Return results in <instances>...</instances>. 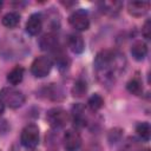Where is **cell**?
<instances>
[{
	"label": "cell",
	"mask_w": 151,
	"mask_h": 151,
	"mask_svg": "<svg viewBox=\"0 0 151 151\" xmlns=\"http://www.w3.org/2000/svg\"><path fill=\"white\" fill-rule=\"evenodd\" d=\"M93 64L98 80L103 85H112L114 77L125 68L126 60L118 52L103 50L96 55Z\"/></svg>",
	"instance_id": "obj_1"
},
{
	"label": "cell",
	"mask_w": 151,
	"mask_h": 151,
	"mask_svg": "<svg viewBox=\"0 0 151 151\" xmlns=\"http://www.w3.org/2000/svg\"><path fill=\"white\" fill-rule=\"evenodd\" d=\"M0 98L4 101V104L11 109H18L24 105L25 103V96L24 93L15 88L14 86H6L1 88L0 91Z\"/></svg>",
	"instance_id": "obj_2"
},
{
	"label": "cell",
	"mask_w": 151,
	"mask_h": 151,
	"mask_svg": "<svg viewBox=\"0 0 151 151\" xmlns=\"http://www.w3.org/2000/svg\"><path fill=\"white\" fill-rule=\"evenodd\" d=\"M20 142L26 149H34L39 144V127L35 124L26 125L21 131Z\"/></svg>",
	"instance_id": "obj_3"
},
{
	"label": "cell",
	"mask_w": 151,
	"mask_h": 151,
	"mask_svg": "<svg viewBox=\"0 0 151 151\" xmlns=\"http://www.w3.org/2000/svg\"><path fill=\"white\" fill-rule=\"evenodd\" d=\"M52 66H53V63L51 58L47 55H41V57L35 58L34 61L32 63L31 72L37 78H44L51 72Z\"/></svg>",
	"instance_id": "obj_4"
},
{
	"label": "cell",
	"mask_w": 151,
	"mask_h": 151,
	"mask_svg": "<svg viewBox=\"0 0 151 151\" xmlns=\"http://www.w3.org/2000/svg\"><path fill=\"white\" fill-rule=\"evenodd\" d=\"M46 119H47V123L52 127L60 129L66 125V123L68 120V114L61 107H53V109L48 110V112L46 114Z\"/></svg>",
	"instance_id": "obj_5"
},
{
	"label": "cell",
	"mask_w": 151,
	"mask_h": 151,
	"mask_svg": "<svg viewBox=\"0 0 151 151\" xmlns=\"http://www.w3.org/2000/svg\"><path fill=\"white\" fill-rule=\"evenodd\" d=\"M70 25L76 31H86L90 27V18L85 9H77L68 17Z\"/></svg>",
	"instance_id": "obj_6"
},
{
	"label": "cell",
	"mask_w": 151,
	"mask_h": 151,
	"mask_svg": "<svg viewBox=\"0 0 151 151\" xmlns=\"http://www.w3.org/2000/svg\"><path fill=\"white\" fill-rule=\"evenodd\" d=\"M63 142L66 151H78L81 145V137L76 130H67L64 134Z\"/></svg>",
	"instance_id": "obj_7"
},
{
	"label": "cell",
	"mask_w": 151,
	"mask_h": 151,
	"mask_svg": "<svg viewBox=\"0 0 151 151\" xmlns=\"http://www.w3.org/2000/svg\"><path fill=\"white\" fill-rule=\"evenodd\" d=\"M26 32L31 35H37L42 28V15L40 13H33L26 21Z\"/></svg>",
	"instance_id": "obj_8"
},
{
	"label": "cell",
	"mask_w": 151,
	"mask_h": 151,
	"mask_svg": "<svg viewBox=\"0 0 151 151\" xmlns=\"http://www.w3.org/2000/svg\"><path fill=\"white\" fill-rule=\"evenodd\" d=\"M150 8L149 1H130L127 4V11L133 17H142L144 15Z\"/></svg>",
	"instance_id": "obj_9"
},
{
	"label": "cell",
	"mask_w": 151,
	"mask_h": 151,
	"mask_svg": "<svg viewBox=\"0 0 151 151\" xmlns=\"http://www.w3.org/2000/svg\"><path fill=\"white\" fill-rule=\"evenodd\" d=\"M67 44H68V47L70 50L76 53V54H79L84 51L85 48V42H84V39L80 34L78 33H72L68 35L67 38Z\"/></svg>",
	"instance_id": "obj_10"
},
{
	"label": "cell",
	"mask_w": 151,
	"mask_h": 151,
	"mask_svg": "<svg viewBox=\"0 0 151 151\" xmlns=\"http://www.w3.org/2000/svg\"><path fill=\"white\" fill-rule=\"evenodd\" d=\"M39 45H40V48L44 51H53L58 47V38L52 32L46 33L40 38Z\"/></svg>",
	"instance_id": "obj_11"
},
{
	"label": "cell",
	"mask_w": 151,
	"mask_h": 151,
	"mask_svg": "<svg viewBox=\"0 0 151 151\" xmlns=\"http://www.w3.org/2000/svg\"><path fill=\"white\" fill-rule=\"evenodd\" d=\"M131 54L136 60H143L147 54V46L144 41L138 40L131 46Z\"/></svg>",
	"instance_id": "obj_12"
},
{
	"label": "cell",
	"mask_w": 151,
	"mask_h": 151,
	"mask_svg": "<svg viewBox=\"0 0 151 151\" xmlns=\"http://www.w3.org/2000/svg\"><path fill=\"white\" fill-rule=\"evenodd\" d=\"M123 4L120 1H103L100 2L101 11L107 15H116L122 9Z\"/></svg>",
	"instance_id": "obj_13"
},
{
	"label": "cell",
	"mask_w": 151,
	"mask_h": 151,
	"mask_svg": "<svg viewBox=\"0 0 151 151\" xmlns=\"http://www.w3.org/2000/svg\"><path fill=\"white\" fill-rule=\"evenodd\" d=\"M24 78V68L21 66H15L7 74V80L11 85H18L22 81Z\"/></svg>",
	"instance_id": "obj_14"
},
{
	"label": "cell",
	"mask_w": 151,
	"mask_h": 151,
	"mask_svg": "<svg viewBox=\"0 0 151 151\" xmlns=\"http://www.w3.org/2000/svg\"><path fill=\"white\" fill-rule=\"evenodd\" d=\"M19 21H20V15H19V13H17V12H8V13H6V14L4 15V18H2V24H4V26H6V27H8V28L15 27V26L19 24Z\"/></svg>",
	"instance_id": "obj_15"
},
{
	"label": "cell",
	"mask_w": 151,
	"mask_h": 151,
	"mask_svg": "<svg viewBox=\"0 0 151 151\" xmlns=\"http://www.w3.org/2000/svg\"><path fill=\"white\" fill-rule=\"evenodd\" d=\"M136 132L138 134V137L144 140V142H147L150 139V134H151V127H150V124L146 123V122H143V123H139L137 126H136Z\"/></svg>",
	"instance_id": "obj_16"
},
{
	"label": "cell",
	"mask_w": 151,
	"mask_h": 151,
	"mask_svg": "<svg viewBox=\"0 0 151 151\" xmlns=\"http://www.w3.org/2000/svg\"><path fill=\"white\" fill-rule=\"evenodd\" d=\"M126 88L127 91L131 93V94H134V96H140L142 92H143V85L140 83V80L138 78H133L131 79L127 85H126Z\"/></svg>",
	"instance_id": "obj_17"
},
{
	"label": "cell",
	"mask_w": 151,
	"mask_h": 151,
	"mask_svg": "<svg viewBox=\"0 0 151 151\" xmlns=\"http://www.w3.org/2000/svg\"><path fill=\"white\" fill-rule=\"evenodd\" d=\"M86 91H87V84L83 79H78L72 87V94L74 97H83L86 93Z\"/></svg>",
	"instance_id": "obj_18"
},
{
	"label": "cell",
	"mask_w": 151,
	"mask_h": 151,
	"mask_svg": "<svg viewBox=\"0 0 151 151\" xmlns=\"http://www.w3.org/2000/svg\"><path fill=\"white\" fill-rule=\"evenodd\" d=\"M87 104H88V107H90L92 111H97V110H99V109L103 107V105H104V99H103V97H101L100 94L94 93V94H92V96L88 98Z\"/></svg>",
	"instance_id": "obj_19"
},
{
	"label": "cell",
	"mask_w": 151,
	"mask_h": 151,
	"mask_svg": "<svg viewBox=\"0 0 151 151\" xmlns=\"http://www.w3.org/2000/svg\"><path fill=\"white\" fill-rule=\"evenodd\" d=\"M120 151H142V149H140L139 143L134 138H132V139H129L124 144V146L122 147Z\"/></svg>",
	"instance_id": "obj_20"
},
{
	"label": "cell",
	"mask_w": 151,
	"mask_h": 151,
	"mask_svg": "<svg viewBox=\"0 0 151 151\" xmlns=\"http://www.w3.org/2000/svg\"><path fill=\"white\" fill-rule=\"evenodd\" d=\"M142 34L145 39H150V37H151V20L150 19H147L145 21V24L142 28Z\"/></svg>",
	"instance_id": "obj_21"
},
{
	"label": "cell",
	"mask_w": 151,
	"mask_h": 151,
	"mask_svg": "<svg viewBox=\"0 0 151 151\" xmlns=\"http://www.w3.org/2000/svg\"><path fill=\"white\" fill-rule=\"evenodd\" d=\"M4 110H5V104H4V101H2L1 98H0V114L4 112Z\"/></svg>",
	"instance_id": "obj_22"
},
{
	"label": "cell",
	"mask_w": 151,
	"mask_h": 151,
	"mask_svg": "<svg viewBox=\"0 0 151 151\" xmlns=\"http://www.w3.org/2000/svg\"><path fill=\"white\" fill-rule=\"evenodd\" d=\"M1 7H2V2L0 1V11H1Z\"/></svg>",
	"instance_id": "obj_23"
}]
</instances>
